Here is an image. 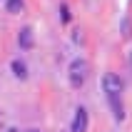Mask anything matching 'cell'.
Segmentation results:
<instances>
[{
	"label": "cell",
	"mask_w": 132,
	"mask_h": 132,
	"mask_svg": "<svg viewBox=\"0 0 132 132\" xmlns=\"http://www.w3.org/2000/svg\"><path fill=\"white\" fill-rule=\"evenodd\" d=\"M87 60H82V57H77V60H72L70 62V85L72 87H82L85 85V80H87Z\"/></svg>",
	"instance_id": "6da1fadb"
},
{
	"label": "cell",
	"mask_w": 132,
	"mask_h": 132,
	"mask_svg": "<svg viewBox=\"0 0 132 132\" xmlns=\"http://www.w3.org/2000/svg\"><path fill=\"white\" fill-rule=\"evenodd\" d=\"M102 90L107 92V97H120V95H122V90H125V82H122L120 75L107 72L102 77Z\"/></svg>",
	"instance_id": "7a4b0ae2"
},
{
	"label": "cell",
	"mask_w": 132,
	"mask_h": 132,
	"mask_svg": "<svg viewBox=\"0 0 132 132\" xmlns=\"http://www.w3.org/2000/svg\"><path fill=\"white\" fill-rule=\"evenodd\" d=\"M72 132H87V110L77 107L72 117Z\"/></svg>",
	"instance_id": "3957f363"
},
{
	"label": "cell",
	"mask_w": 132,
	"mask_h": 132,
	"mask_svg": "<svg viewBox=\"0 0 132 132\" xmlns=\"http://www.w3.org/2000/svg\"><path fill=\"white\" fill-rule=\"evenodd\" d=\"M18 43H20L22 50H30V47H32V30H30V28H22L20 35H18Z\"/></svg>",
	"instance_id": "277c9868"
},
{
	"label": "cell",
	"mask_w": 132,
	"mask_h": 132,
	"mask_svg": "<svg viewBox=\"0 0 132 132\" xmlns=\"http://www.w3.org/2000/svg\"><path fill=\"white\" fill-rule=\"evenodd\" d=\"M110 100V107L115 112V120H125V107H122V100L120 97H107Z\"/></svg>",
	"instance_id": "5b68a950"
},
{
	"label": "cell",
	"mask_w": 132,
	"mask_h": 132,
	"mask_svg": "<svg viewBox=\"0 0 132 132\" xmlns=\"http://www.w3.org/2000/svg\"><path fill=\"white\" fill-rule=\"evenodd\" d=\"M13 75L15 77H20V80H25V77H28V67H25V62H22V60H13Z\"/></svg>",
	"instance_id": "8992f818"
},
{
	"label": "cell",
	"mask_w": 132,
	"mask_h": 132,
	"mask_svg": "<svg viewBox=\"0 0 132 132\" xmlns=\"http://www.w3.org/2000/svg\"><path fill=\"white\" fill-rule=\"evenodd\" d=\"M22 5H25V3H22V0H7V3H5V7H7V13H20V10H22Z\"/></svg>",
	"instance_id": "52a82bcc"
},
{
	"label": "cell",
	"mask_w": 132,
	"mask_h": 132,
	"mask_svg": "<svg viewBox=\"0 0 132 132\" xmlns=\"http://www.w3.org/2000/svg\"><path fill=\"white\" fill-rule=\"evenodd\" d=\"M60 13H62V22H70V7H67V5H60Z\"/></svg>",
	"instance_id": "ba28073f"
},
{
	"label": "cell",
	"mask_w": 132,
	"mask_h": 132,
	"mask_svg": "<svg viewBox=\"0 0 132 132\" xmlns=\"http://www.w3.org/2000/svg\"><path fill=\"white\" fill-rule=\"evenodd\" d=\"M7 132H20V130H15V127H13V130H7Z\"/></svg>",
	"instance_id": "9c48e42d"
},
{
	"label": "cell",
	"mask_w": 132,
	"mask_h": 132,
	"mask_svg": "<svg viewBox=\"0 0 132 132\" xmlns=\"http://www.w3.org/2000/svg\"><path fill=\"white\" fill-rule=\"evenodd\" d=\"M130 67H132V52H130Z\"/></svg>",
	"instance_id": "30bf717a"
},
{
	"label": "cell",
	"mask_w": 132,
	"mask_h": 132,
	"mask_svg": "<svg viewBox=\"0 0 132 132\" xmlns=\"http://www.w3.org/2000/svg\"><path fill=\"white\" fill-rule=\"evenodd\" d=\"M30 132H40V130H30Z\"/></svg>",
	"instance_id": "8fae6325"
}]
</instances>
